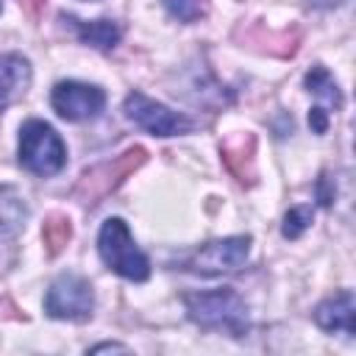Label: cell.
I'll list each match as a JSON object with an SVG mask.
<instances>
[{"label": "cell", "instance_id": "obj_14", "mask_svg": "<svg viewBox=\"0 0 356 356\" xmlns=\"http://www.w3.org/2000/svg\"><path fill=\"white\" fill-rule=\"evenodd\" d=\"M28 217L25 197L14 186H0V239L14 236Z\"/></svg>", "mask_w": 356, "mask_h": 356}, {"label": "cell", "instance_id": "obj_1", "mask_svg": "<svg viewBox=\"0 0 356 356\" xmlns=\"http://www.w3.org/2000/svg\"><path fill=\"white\" fill-rule=\"evenodd\" d=\"M184 306L186 317L206 331H222L228 337H245L250 331L248 303L234 286L184 295Z\"/></svg>", "mask_w": 356, "mask_h": 356}, {"label": "cell", "instance_id": "obj_9", "mask_svg": "<svg viewBox=\"0 0 356 356\" xmlns=\"http://www.w3.org/2000/svg\"><path fill=\"white\" fill-rule=\"evenodd\" d=\"M314 323L328 334L342 331V334L353 337L356 334V298H353V292L339 289L331 298H325L323 303H317Z\"/></svg>", "mask_w": 356, "mask_h": 356}, {"label": "cell", "instance_id": "obj_19", "mask_svg": "<svg viewBox=\"0 0 356 356\" xmlns=\"http://www.w3.org/2000/svg\"><path fill=\"white\" fill-rule=\"evenodd\" d=\"M334 197H337V186L331 184V175L320 172V178H317V203L328 209V206H334Z\"/></svg>", "mask_w": 356, "mask_h": 356}, {"label": "cell", "instance_id": "obj_6", "mask_svg": "<svg viewBox=\"0 0 356 356\" xmlns=\"http://www.w3.org/2000/svg\"><path fill=\"white\" fill-rule=\"evenodd\" d=\"M122 111L131 122H136L139 128H145L153 136H181L195 128V122L186 114L172 111L164 103H156L142 92H131L122 103Z\"/></svg>", "mask_w": 356, "mask_h": 356}, {"label": "cell", "instance_id": "obj_7", "mask_svg": "<svg viewBox=\"0 0 356 356\" xmlns=\"http://www.w3.org/2000/svg\"><path fill=\"white\" fill-rule=\"evenodd\" d=\"M50 103L61 120L70 122H83L95 120L103 106H106V92L95 83H81V81H58L50 92Z\"/></svg>", "mask_w": 356, "mask_h": 356}, {"label": "cell", "instance_id": "obj_5", "mask_svg": "<svg viewBox=\"0 0 356 356\" xmlns=\"http://www.w3.org/2000/svg\"><path fill=\"white\" fill-rule=\"evenodd\" d=\"M44 312L53 320H72L86 323L95 312V292L92 284L78 273H61L53 278L44 295Z\"/></svg>", "mask_w": 356, "mask_h": 356}, {"label": "cell", "instance_id": "obj_23", "mask_svg": "<svg viewBox=\"0 0 356 356\" xmlns=\"http://www.w3.org/2000/svg\"><path fill=\"white\" fill-rule=\"evenodd\" d=\"M309 6H317V8H337V6H342V3H348V0H306Z\"/></svg>", "mask_w": 356, "mask_h": 356}, {"label": "cell", "instance_id": "obj_18", "mask_svg": "<svg viewBox=\"0 0 356 356\" xmlns=\"http://www.w3.org/2000/svg\"><path fill=\"white\" fill-rule=\"evenodd\" d=\"M314 220V209L312 206H295L284 214V225H281V234L286 239H298Z\"/></svg>", "mask_w": 356, "mask_h": 356}, {"label": "cell", "instance_id": "obj_13", "mask_svg": "<svg viewBox=\"0 0 356 356\" xmlns=\"http://www.w3.org/2000/svg\"><path fill=\"white\" fill-rule=\"evenodd\" d=\"M245 39H248V47H253L259 53H267V56H278V58L295 56V50L300 44V33L298 31H281V33H275V31H264L261 25H253L245 33Z\"/></svg>", "mask_w": 356, "mask_h": 356}, {"label": "cell", "instance_id": "obj_4", "mask_svg": "<svg viewBox=\"0 0 356 356\" xmlns=\"http://www.w3.org/2000/svg\"><path fill=\"white\" fill-rule=\"evenodd\" d=\"M147 161V150L145 147H128V150H122L120 156H114V159H108V161H103V164H97V167H92V170H86L83 175H81V181L75 184V200L78 203H83V206H97L103 197H108L131 172H136L142 164Z\"/></svg>", "mask_w": 356, "mask_h": 356}, {"label": "cell", "instance_id": "obj_3", "mask_svg": "<svg viewBox=\"0 0 356 356\" xmlns=\"http://www.w3.org/2000/svg\"><path fill=\"white\" fill-rule=\"evenodd\" d=\"M19 164L42 178H50L64 170L67 147L53 125L42 120H28L19 128Z\"/></svg>", "mask_w": 356, "mask_h": 356}, {"label": "cell", "instance_id": "obj_21", "mask_svg": "<svg viewBox=\"0 0 356 356\" xmlns=\"http://www.w3.org/2000/svg\"><path fill=\"white\" fill-rule=\"evenodd\" d=\"M19 6L28 11V17H39V11H42V6H44V0H19Z\"/></svg>", "mask_w": 356, "mask_h": 356}, {"label": "cell", "instance_id": "obj_12", "mask_svg": "<svg viewBox=\"0 0 356 356\" xmlns=\"http://www.w3.org/2000/svg\"><path fill=\"white\" fill-rule=\"evenodd\" d=\"M61 22H70L78 33V39L95 50H111L117 47L120 36H122V28L114 22V19H92V22H83L78 17H67L61 14Z\"/></svg>", "mask_w": 356, "mask_h": 356}, {"label": "cell", "instance_id": "obj_24", "mask_svg": "<svg viewBox=\"0 0 356 356\" xmlns=\"http://www.w3.org/2000/svg\"><path fill=\"white\" fill-rule=\"evenodd\" d=\"M0 11H3V0H0Z\"/></svg>", "mask_w": 356, "mask_h": 356}, {"label": "cell", "instance_id": "obj_10", "mask_svg": "<svg viewBox=\"0 0 356 356\" xmlns=\"http://www.w3.org/2000/svg\"><path fill=\"white\" fill-rule=\"evenodd\" d=\"M222 161L228 167V172L239 181V184H253L256 181V136L253 134H236L228 136L220 145Z\"/></svg>", "mask_w": 356, "mask_h": 356}, {"label": "cell", "instance_id": "obj_17", "mask_svg": "<svg viewBox=\"0 0 356 356\" xmlns=\"http://www.w3.org/2000/svg\"><path fill=\"white\" fill-rule=\"evenodd\" d=\"M167 14L178 22H197L209 14V0H161Z\"/></svg>", "mask_w": 356, "mask_h": 356}, {"label": "cell", "instance_id": "obj_2", "mask_svg": "<svg viewBox=\"0 0 356 356\" xmlns=\"http://www.w3.org/2000/svg\"><path fill=\"white\" fill-rule=\"evenodd\" d=\"M97 253L103 259V264L128 278V281H147L150 278V261L147 256L136 248L134 236H131V228L122 217H108L103 225H100V234H97Z\"/></svg>", "mask_w": 356, "mask_h": 356}, {"label": "cell", "instance_id": "obj_8", "mask_svg": "<svg viewBox=\"0 0 356 356\" xmlns=\"http://www.w3.org/2000/svg\"><path fill=\"white\" fill-rule=\"evenodd\" d=\"M250 253V236H225V239H214L206 242L189 261L186 270L200 273V275H222V273H234L248 261Z\"/></svg>", "mask_w": 356, "mask_h": 356}, {"label": "cell", "instance_id": "obj_11", "mask_svg": "<svg viewBox=\"0 0 356 356\" xmlns=\"http://www.w3.org/2000/svg\"><path fill=\"white\" fill-rule=\"evenodd\" d=\"M31 86V61L19 53L0 56V108L17 103Z\"/></svg>", "mask_w": 356, "mask_h": 356}, {"label": "cell", "instance_id": "obj_15", "mask_svg": "<svg viewBox=\"0 0 356 356\" xmlns=\"http://www.w3.org/2000/svg\"><path fill=\"white\" fill-rule=\"evenodd\" d=\"M303 86H306L312 95L323 97V100L331 106V111H334V108H342V92H339L337 81L331 78V72H328L323 64H314V67L306 72Z\"/></svg>", "mask_w": 356, "mask_h": 356}, {"label": "cell", "instance_id": "obj_20", "mask_svg": "<svg viewBox=\"0 0 356 356\" xmlns=\"http://www.w3.org/2000/svg\"><path fill=\"white\" fill-rule=\"evenodd\" d=\"M309 128H312L314 134H325V131H328V111H325L323 106H314V108L309 111Z\"/></svg>", "mask_w": 356, "mask_h": 356}, {"label": "cell", "instance_id": "obj_16", "mask_svg": "<svg viewBox=\"0 0 356 356\" xmlns=\"http://www.w3.org/2000/svg\"><path fill=\"white\" fill-rule=\"evenodd\" d=\"M70 239H72V222H70V217L67 214H58V211L50 214L44 220V225H42V242H44L47 256H58L67 248Z\"/></svg>", "mask_w": 356, "mask_h": 356}, {"label": "cell", "instance_id": "obj_22", "mask_svg": "<svg viewBox=\"0 0 356 356\" xmlns=\"http://www.w3.org/2000/svg\"><path fill=\"white\" fill-rule=\"evenodd\" d=\"M92 353H100V350H128L125 345H117V342H100V345H95V348H89Z\"/></svg>", "mask_w": 356, "mask_h": 356}]
</instances>
